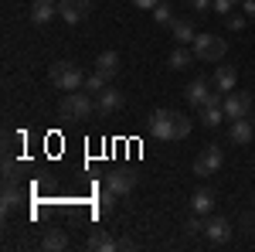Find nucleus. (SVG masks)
Returning a JSON list of instances; mask_svg holds the SVG:
<instances>
[{
    "label": "nucleus",
    "mask_w": 255,
    "mask_h": 252,
    "mask_svg": "<svg viewBox=\"0 0 255 252\" xmlns=\"http://www.w3.org/2000/svg\"><path fill=\"white\" fill-rule=\"evenodd\" d=\"M191 126H194L191 116H184L177 109H157L150 116V133L157 136V140H187Z\"/></svg>",
    "instance_id": "f257e3e1"
},
{
    "label": "nucleus",
    "mask_w": 255,
    "mask_h": 252,
    "mask_svg": "<svg viewBox=\"0 0 255 252\" xmlns=\"http://www.w3.org/2000/svg\"><path fill=\"white\" fill-rule=\"evenodd\" d=\"M48 78H51V85L61 89V92H79V89H85V75H82V68L75 61H55L48 68Z\"/></svg>",
    "instance_id": "f03ea898"
},
{
    "label": "nucleus",
    "mask_w": 255,
    "mask_h": 252,
    "mask_svg": "<svg viewBox=\"0 0 255 252\" xmlns=\"http://www.w3.org/2000/svg\"><path fill=\"white\" fill-rule=\"evenodd\" d=\"M92 113H96V99H89V92H82V89L79 92H68L58 102V116L68 119V123L72 119H89Z\"/></svg>",
    "instance_id": "7ed1b4c3"
},
{
    "label": "nucleus",
    "mask_w": 255,
    "mask_h": 252,
    "mask_svg": "<svg viewBox=\"0 0 255 252\" xmlns=\"http://www.w3.org/2000/svg\"><path fill=\"white\" fill-rule=\"evenodd\" d=\"M191 48H194V58L197 61H208V65L221 61V58H225V51H228L225 38H218V34H197V38L191 41Z\"/></svg>",
    "instance_id": "20e7f679"
},
{
    "label": "nucleus",
    "mask_w": 255,
    "mask_h": 252,
    "mask_svg": "<svg viewBox=\"0 0 255 252\" xmlns=\"http://www.w3.org/2000/svg\"><path fill=\"white\" fill-rule=\"evenodd\" d=\"M221 109H225V119H242L252 113V96L249 92H242V89H232L225 102H221Z\"/></svg>",
    "instance_id": "39448f33"
},
{
    "label": "nucleus",
    "mask_w": 255,
    "mask_h": 252,
    "mask_svg": "<svg viewBox=\"0 0 255 252\" xmlns=\"http://www.w3.org/2000/svg\"><path fill=\"white\" fill-rule=\"evenodd\" d=\"M221 160H225L221 147H215V143H211V147H204V150L194 157V174H197V177H211V174H218Z\"/></svg>",
    "instance_id": "423d86ee"
},
{
    "label": "nucleus",
    "mask_w": 255,
    "mask_h": 252,
    "mask_svg": "<svg viewBox=\"0 0 255 252\" xmlns=\"http://www.w3.org/2000/svg\"><path fill=\"white\" fill-rule=\"evenodd\" d=\"M92 10V0H58V17L65 24H82Z\"/></svg>",
    "instance_id": "0eeeda50"
},
{
    "label": "nucleus",
    "mask_w": 255,
    "mask_h": 252,
    "mask_svg": "<svg viewBox=\"0 0 255 252\" xmlns=\"http://www.w3.org/2000/svg\"><path fill=\"white\" fill-rule=\"evenodd\" d=\"M123 102H126V92H123V89H116V85H106L102 92H96V113L109 116V113L123 109Z\"/></svg>",
    "instance_id": "6e6552de"
},
{
    "label": "nucleus",
    "mask_w": 255,
    "mask_h": 252,
    "mask_svg": "<svg viewBox=\"0 0 255 252\" xmlns=\"http://www.w3.org/2000/svg\"><path fill=\"white\" fill-rule=\"evenodd\" d=\"M204 235H208L211 246H225V242L232 239V222L221 218V215H208V222H204Z\"/></svg>",
    "instance_id": "1a4fd4ad"
},
{
    "label": "nucleus",
    "mask_w": 255,
    "mask_h": 252,
    "mask_svg": "<svg viewBox=\"0 0 255 252\" xmlns=\"http://www.w3.org/2000/svg\"><path fill=\"white\" fill-rule=\"evenodd\" d=\"M27 17H31V24H51L58 17V0H34Z\"/></svg>",
    "instance_id": "9d476101"
},
{
    "label": "nucleus",
    "mask_w": 255,
    "mask_h": 252,
    "mask_svg": "<svg viewBox=\"0 0 255 252\" xmlns=\"http://www.w3.org/2000/svg\"><path fill=\"white\" fill-rule=\"evenodd\" d=\"M208 96H211V82H208V78H194V82L184 89V102L194 106V109H201V106L208 102Z\"/></svg>",
    "instance_id": "9b49d317"
},
{
    "label": "nucleus",
    "mask_w": 255,
    "mask_h": 252,
    "mask_svg": "<svg viewBox=\"0 0 255 252\" xmlns=\"http://www.w3.org/2000/svg\"><path fill=\"white\" fill-rule=\"evenodd\" d=\"M106 188H113L116 194H129L136 188V174H129V171H109L106 174Z\"/></svg>",
    "instance_id": "f8f14e48"
},
{
    "label": "nucleus",
    "mask_w": 255,
    "mask_h": 252,
    "mask_svg": "<svg viewBox=\"0 0 255 252\" xmlns=\"http://www.w3.org/2000/svg\"><path fill=\"white\" fill-rule=\"evenodd\" d=\"M228 136H232V143H238V147H249L252 143V119L249 116H242V119H232V130H228Z\"/></svg>",
    "instance_id": "ddd939ff"
},
{
    "label": "nucleus",
    "mask_w": 255,
    "mask_h": 252,
    "mask_svg": "<svg viewBox=\"0 0 255 252\" xmlns=\"http://www.w3.org/2000/svg\"><path fill=\"white\" fill-rule=\"evenodd\" d=\"M235 85H238V72L232 68V65H221V68L215 72V78H211V89L225 92V96H228V92H232Z\"/></svg>",
    "instance_id": "4468645a"
},
{
    "label": "nucleus",
    "mask_w": 255,
    "mask_h": 252,
    "mask_svg": "<svg viewBox=\"0 0 255 252\" xmlns=\"http://www.w3.org/2000/svg\"><path fill=\"white\" fill-rule=\"evenodd\" d=\"M170 34H174L177 44H191V41L197 38L194 20H191V17H174V24H170Z\"/></svg>",
    "instance_id": "2eb2a0df"
},
{
    "label": "nucleus",
    "mask_w": 255,
    "mask_h": 252,
    "mask_svg": "<svg viewBox=\"0 0 255 252\" xmlns=\"http://www.w3.org/2000/svg\"><path fill=\"white\" fill-rule=\"evenodd\" d=\"M96 72L106 78V82H113V78L119 75V55L116 51H102V55L96 58Z\"/></svg>",
    "instance_id": "dca6fc26"
},
{
    "label": "nucleus",
    "mask_w": 255,
    "mask_h": 252,
    "mask_svg": "<svg viewBox=\"0 0 255 252\" xmlns=\"http://www.w3.org/2000/svg\"><path fill=\"white\" fill-rule=\"evenodd\" d=\"M191 61H197V58H194V48L177 44L174 51H170V61H167V65H170L174 72H184V68H191Z\"/></svg>",
    "instance_id": "f3484780"
},
{
    "label": "nucleus",
    "mask_w": 255,
    "mask_h": 252,
    "mask_svg": "<svg viewBox=\"0 0 255 252\" xmlns=\"http://www.w3.org/2000/svg\"><path fill=\"white\" fill-rule=\"evenodd\" d=\"M89 249L92 252H113V249H119V246H116V239L106 232V229H96V232L89 235Z\"/></svg>",
    "instance_id": "a211bd4d"
},
{
    "label": "nucleus",
    "mask_w": 255,
    "mask_h": 252,
    "mask_svg": "<svg viewBox=\"0 0 255 252\" xmlns=\"http://www.w3.org/2000/svg\"><path fill=\"white\" fill-rule=\"evenodd\" d=\"M211 208H215V194H211V191H204V188H201V191L191 194V212H197V215H204V218H208Z\"/></svg>",
    "instance_id": "6ab92c4d"
},
{
    "label": "nucleus",
    "mask_w": 255,
    "mask_h": 252,
    "mask_svg": "<svg viewBox=\"0 0 255 252\" xmlns=\"http://www.w3.org/2000/svg\"><path fill=\"white\" fill-rule=\"evenodd\" d=\"M41 249H44V252H61V249H68V235H65V229H51V232L44 235Z\"/></svg>",
    "instance_id": "aec40b11"
},
{
    "label": "nucleus",
    "mask_w": 255,
    "mask_h": 252,
    "mask_svg": "<svg viewBox=\"0 0 255 252\" xmlns=\"http://www.w3.org/2000/svg\"><path fill=\"white\" fill-rule=\"evenodd\" d=\"M20 201H24V194L17 191V184H3V201H0V208H3V215L17 212Z\"/></svg>",
    "instance_id": "412c9836"
},
{
    "label": "nucleus",
    "mask_w": 255,
    "mask_h": 252,
    "mask_svg": "<svg viewBox=\"0 0 255 252\" xmlns=\"http://www.w3.org/2000/svg\"><path fill=\"white\" fill-rule=\"evenodd\" d=\"M201 126H204V130H215L218 123H221V119H225V109H221V106H201Z\"/></svg>",
    "instance_id": "4be33fe9"
},
{
    "label": "nucleus",
    "mask_w": 255,
    "mask_h": 252,
    "mask_svg": "<svg viewBox=\"0 0 255 252\" xmlns=\"http://www.w3.org/2000/svg\"><path fill=\"white\" fill-rule=\"evenodd\" d=\"M153 20H157V24H174V7H170L167 0H160L157 7H153Z\"/></svg>",
    "instance_id": "5701e85b"
},
{
    "label": "nucleus",
    "mask_w": 255,
    "mask_h": 252,
    "mask_svg": "<svg viewBox=\"0 0 255 252\" xmlns=\"http://www.w3.org/2000/svg\"><path fill=\"white\" fill-rule=\"evenodd\" d=\"M17 177H20V167L7 157V160H3V184H17Z\"/></svg>",
    "instance_id": "b1692460"
},
{
    "label": "nucleus",
    "mask_w": 255,
    "mask_h": 252,
    "mask_svg": "<svg viewBox=\"0 0 255 252\" xmlns=\"http://www.w3.org/2000/svg\"><path fill=\"white\" fill-rule=\"evenodd\" d=\"M201 218H204V215H191V218H187V222H184V232L187 235H197V232H204V222H201Z\"/></svg>",
    "instance_id": "393cba45"
},
{
    "label": "nucleus",
    "mask_w": 255,
    "mask_h": 252,
    "mask_svg": "<svg viewBox=\"0 0 255 252\" xmlns=\"http://www.w3.org/2000/svg\"><path fill=\"white\" fill-rule=\"evenodd\" d=\"M106 85H109V82H106V78L99 75V72H96V75H89V78H85V92H102Z\"/></svg>",
    "instance_id": "a878e982"
},
{
    "label": "nucleus",
    "mask_w": 255,
    "mask_h": 252,
    "mask_svg": "<svg viewBox=\"0 0 255 252\" xmlns=\"http://www.w3.org/2000/svg\"><path fill=\"white\" fill-rule=\"evenodd\" d=\"M116 198H119V194L113 191V188H106V191L99 194V208H102V212H109V208L116 205Z\"/></svg>",
    "instance_id": "bb28decb"
},
{
    "label": "nucleus",
    "mask_w": 255,
    "mask_h": 252,
    "mask_svg": "<svg viewBox=\"0 0 255 252\" xmlns=\"http://www.w3.org/2000/svg\"><path fill=\"white\" fill-rule=\"evenodd\" d=\"M228 27H232V31H245V24H249V14H228Z\"/></svg>",
    "instance_id": "cd10ccee"
},
{
    "label": "nucleus",
    "mask_w": 255,
    "mask_h": 252,
    "mask_svg": "<svg viewBox=\"0 0 255 252\" xmlns=\"http://www.w3.org/2000/svg\"><path fill=\"white\" fill-rule=\"evenodd\" d=\"M187 3H191L194 14H208V10H215V0H187Z\"/></svg>",
    "instance_id": "c85d7f7f"
},
{
    "label": "nucleus",
    "mask_w": 255,
    "mask_h": 252,
    "mask_svg": "<svg viewBox=\"0 0 255 252\" xmlns=\"http://www.w3.org/2000/svg\"><path fill=\"white\" fill-rule=\"evenodd\" d=\"M238 0H215V14H221V17H228L232 10H235Z\"/></svg>",
    "instance_id": "c756f323"
},
{
    "label": "nucleus",
    "mask_w": 255,
    "mask_h": 252,
    "mask_svg": "<svg viewBox=\"0 0 255 252\" xmlns=\"http://www.w3.org/2000/svg\"><path fill=\"white\" fill-rule=\"evenodd\" d=\"M133 3H136L139 10H153V7H157L160 0H133Z\"/></svg>",
    "instance_id": "7c9ffc66"
},
{
    "label": "nucleus",
    "mask_w": 255,
    "mask_h": 252,
    "mask_svg": "<svg viewBox=\"0 0 255 252\" xmlns=\"http://www.w3.org/2000/svg\"><path fill=\"white\" fill-rule=\"evenodd\" d=\"M242 10H245L249 17H255V0H242Z\"/></svg>",
    "instance_id": "2f4dec72"
},
{
    "label": "nucleus",
    "mask_w": 255,
    "mask_h": 252,
    "mask_svg": "<svg viewBox=\"0 0 255 252\" xmlns=\"http://www.w3.org/2000/svg\"><path fill=\"white\" fill-rule=\"evenodd\" d=\"M116 246H119V249H136V242H133V239H129V235H126V239H119Z\"/></svg>",
    "instance_id": "473e14b6"
}]
</instances>
